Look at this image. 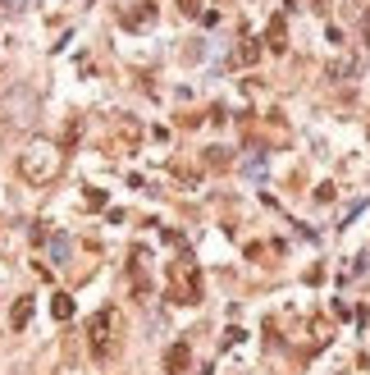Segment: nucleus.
I'll return each instance as SVG.
<instances>
[{
    "label": "nucleus",
    "mask_w": 370,
    "mask_h": 375,
    "mask_svg": "<svg viewBox=\"0 0 370 375\" xmlns=\"http://www.w3.org/2000/svg\"><path fill=\"white\" fill-rule=\"evenodd\" d=\"M119 334H124V316L114 311V306H101V311L87 321V343H92V352L101 362L119 352Z\"/></svg>",
    "instance_id": "f03ea898"
},
{
    "label": "nucleus",
    "mask_w": 370,
    "mask_h": 375,
    "mask_svg": "<svg viewBox=\"0 0 370 375\" xmlns=\"http://www.w3.org/2000/svg\"><path fill=\"white\" fill-rule=\"evenodd\" d=\"M60 165H64V151L51 147V142H28V151L18 156V174H23L28 184H37V188L51 184V179L60 174Z\"/></svg>",
    "instance_id": "f257e3e1"
},
{
    "label": "nucleus",
    "mask_w": 370,
    "mask_h": 375,
    "mask_svg": "<svg viewBox=\"0 0 370 375\" xmlns=\"http://www.w3.org/2000/svg\"><path fill=\"white\" fill-rule=\"evenodd\" d=\"M179 9L183 14H201V0H179Z\"/></svg>",
    "instance_id": "f8f14e48"
},
{
    "label": "nucleus",
    "mask_w": 370,
    "mask_h": 375,
    "mask_svg": "<svg viewBox=\"0 0 370 375\" xmlns=\"http://www.w3.org/2000/svg\"><path fill=\"white\" fill-rule=\"evenodd\" d=\"M256 55H261V46H238V55H233V60H238V64H251V60H256Z\"/></svg>",
    "instance_id": "9b49d317"
},
{
    "label": "nucleus",
    "mask_w": 370,
    "mask_h": 375,
    "mask_svg": "<svg viewBox=\"0 0 370 375\" xmlns=\"http://www.w3.org/2000/svg\"><path fill=\"white\" fill-rule=\"evenodd\" d=\"M51 311H55V321H69V316H73V297H69V293H55Z\"/></svg>",
    "instance_id": "6e6552de"
},
{
    "label": "nucleus",
    "mask_w": 370,
    "mask_h": 375,
    "mask_svg": "<svg viewBox=\"0 0 370 375\" xmlns=\"http://www.w3.org/2000/svg\"><path fill=\"white\" fill-rule=\"evenodd\" d=\"M192 367V348H188V343H169V352H165V371H169V375H183V371H188Z\"/></svg>",
    "instance_id": "20e7f679"
},
{
    "label": "nucleus",
    "mask_w": 370,
    "mask_h": 375,
    "mask_svg": "<svg viewBox=\"0 0 370 375\" xmlns=\"http://www.w3.org/2000/svg\"><path fill=\"white\" fill-rule=\"evenodd\" d=\"M206 165H210V169H224V165H229V156H224V147H210V151H206Z\"/></svg>",
    "instance_id": "9d476101"
},
{
    "label": "nucleus",
    "mask_w": 370,
    "mask_h": 375,
    "mask_svg": "<svg viewBox=\"0 0 370 375\" xmlns=\"http://www.w3.org/2000/svg\"><path fill=\"white\" fill-rule=\"evenodd\" d=\"M169 297L179 306L201 302V266L192 261V256H179V261L169 266Z\"/></svg>",
    "instance_id": "7ed1b4c3"
},
{
    "label": "nucleus",
    "mask_w": 370,
    "mask_h": 375,
    "mask_svg": "<svg viewBox=\"0 0 370 375\" xmlns=\"http://www.w3.org/2000/svg\"><path fill=\"white\" fill-rule=\"evenodd\" d=\"M28 321H32V297H18L14 311H9V325H14V330H23Z\"/></svg>",
    "instance_id": "0eeeda50"
},
{
    "label": "nucleus",
    "mask_w": 370,
    "mask_h": 375,
    "mask_svg": "<svg viewBox=\"0 0 370 375\" xmlns=\"http://www.w3.org/2000/svg\"><path fill=\"white\" fill-rule=\"evenodd\" d=\"M347 73H357V64H347V60H334V64H329V78H334V83H343Z\"/></svg>",
    "instance_id": "1a4fd4ad"
},
{
    "label": "nucleus",
    "mask_w": 370,
    "mask_h": 375,
    "mask_svg": "<svg viewBox=\"0 0 370 375\" xmlns=\"http://www.w3.org/2000/svg\"><path fill=\"white\" fill-rule=\"evenodd\" d=\"M119 23H124V28H133V32H138V28H151V23H155V5H138V9H129Z\"/></svg>",
    "instance_id": "423d86ee"
},
{
    "label": "nucleus",
    "mask_w": 370,
    "mask_h": 375,
    "mask_svg": "<svg viewBox=\"0 0 370 375\" xmlns=\"http://www.w3.org/2000/svg\"><path fill=\"white\" fill-rule=\"evenodd\" d=\"M265 51H275V55L288 51V28H284V18H270V28H265Z\"/></svg>",
    "instance_id": "39448f33"
}]
</instances>
